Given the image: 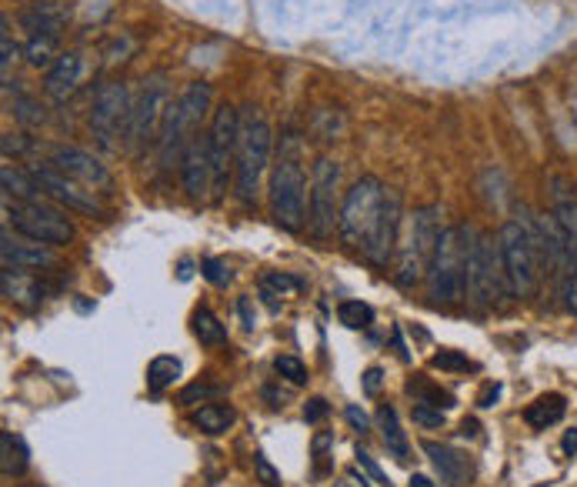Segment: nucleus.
<instances>
[{"label": "nucleus", "instance_id": "f257e3e1", "mask_svg": "<svg viewBox=\"0 0 577 487\" xmlns=\"http://www.w3.org/2000/svg\"><path fill=\"white\" fill-rule=\"evenodd\" d=\"M297 151H301L297 137L284 134L274 171H271V214H274L277 227H284V231H301L304 227L307 177L301 171V154Z\"/></svg>", "mask_w": 577, "mask_h": 487}, {"label": "nucleus", "instance_id": "f03ea898", "mask_svg": "<svg viewBox=\"0 0 577 487\" xmlns=\"http://www.w3.org/2000/svg\"><path fill=\"white\" fill-rule=\"evenodd\" d=\"M267 161H271V127L257 114V107H247L241 114V141H237V157H234L237 197H241V204L257 201Z\"/></svg>", "mask_w": 577, "mask_h": 487}, {"label": "nucleus", "instance_id": "7ed1b4c3", "mask_svg": "<svg viewBox=\"0 0 577 487\" xmlns=\"http://www.w3.org/2000/svg\"><path fill=\"white\" fill-rule=\"evenodd\" d=\"M427 281H431V297L437 304H457L467 294L464 227H441L431 267H427Z\"/></svg>", "mask_w": 577, "mask_h": 487}, {"label": "nucleus", "instance_id": "20e7f679", "mask_svg": "<svg viewBox=\"0 0 577 487\" xmlns=\"http://www.w3.org/2000/svg\"><path fill=\"white\" fill-rule=\"evenodd\" d=\"M464 241H467V297L477 307H494L507 291L501 247L487 234L474 231V227H464Z\"/></svg>", "mask_w": 577, "mask_h": 487}, {"label": "nucleus", "instance_id": "39448f33", "mask_svg": "<svg viewBox=\"0 0 577 487\" xmlns=\"http://www.w3.org/2000/svg\"><path fill=\"white\" fill-rule=\"evenodd\" d=\"M497 247H501L507 294L531 297L537 287V241L531 224L504 221L501 231H497Z\"/></svg>", "mask_w": 577, "mask_h": 487}, {"label": "nucleus", "instance_id": "423d86ee", "mask_svg": "<svg viewBox=\"0 0 577 487\" xmlns=\"http://www.w3.org/2000/svg\"><path fill=\"white\" fill-rule=\"evenodd\" d=\"M387 187L377 181V177H361L351 191H347L341 214H337V234L347 247H361L371 241L377 217H381Z\"/></svg>", "mask_w": 577, "mask_h": 487}, {"label": "nucleus", "instance_id": "0eeeda50", "mask_svg": "<svg viewBox=\"0 0 577 487\" xmlns=\"http://www.w3.org/2000/svg\"><path fill=\"white\" fill-rule=\"evenodd\" d=\"M207 107H211V87H207L204 81H194L181 94V101L171 104L164 111L161 137H157V147H161V164L164 167H171L174 157L181 154L187 134H194L197 127H201Z\"/></svg>", "mask_w": 577, "mask_h": 487}, {"label": "nucleus", "instance_id": "6e6552de", "mask_svg": "<svg viewBox=\"0 0 577 487\" xmlns=\"http://www.w3.org/2000/svg\"><path fill=\"white\" fill-rule=\"evenodd\" d=\"M437 237H441V221H437V207H417L407 221V234L397 257V284L414 287L431 267Z\"/></svg>", "mask_w": 577, "mask_h": 487}, {"label": "nucleus", "instance_id": "1a4fd4ad", "mask_svg": "<svg viewBox=\"0 0 577 487\" xmlns=\"http://www.w3.org/2000/svg\"><path fill=\"white\" fill-rule=\"evenodd\" d=\"M7 221H11L14 231L31 244L61 247V244L74 241V224L67 221L64 214H57L54 207H44L41 201L7 207Z\"/></svg>", "mask_w": 577, "mask_h": 487}, {"label": "nucleus", "instance_id": "9d476101", "mask_svg": "<svg viewBox=\"0 0 577 487\" xmlns=\"http://www.w3.org/2000/svg\"><path fill=\"white\" fill-rule=\"evenodd\" d=\"M237 141H241V111L231 104H221L214 111L211 134H207V154H211V187L214 194L227 191V167L237 157Z\"/></svg>", "mask_w": 577, "mask_h": 487}, {"label": "nucleus", "instance_id": "9b49d317", "mask_svg": "<svg viewBox=\"0 0 577 487\" xmlns=\"http://www.w3.org/2000/svg\"><path fill=\"white\" fill-rule=\"evenodd\" d=\"M131 97H127L124 84H104L94 97V111H91V131L101 141V147H114V137L121 134V127L127 131V121H131Z\"/></svg>", "mask_w": 577, "mask_h": 487}, {"label": "nucleus", "instance_id": "f8f14e48", "mask_svg": "<svg viewBox=\"0 0 577 487\" xmlns=\"http://www.w3.org/2000/svg\"><path fill=\"white\" fill-rule=\"evenodd\" d=\"M164 84L151 81L137 97V104L131 107V121H127V144L134 151H141L144 144H151L154 137H161V124H164Z\"/></svg>", "mask_w": 577, "mask_h": 487}, {"label": "nucleus", "instance_id": "ddd939ff", "mask_svg": "<svg viewBox=\"0 0 577 487\" xmlns=\"http://www.w3.org/2000/svg\"><path fill=\"white\" fill-rule=\"evenodd\" d=\"M337 181H341V167H337L331 157H321L314 164V181H311V234L314 237H327L334 227V191Z\"/></svg>", "mask_w": 577, "mask_h": 487}, {"label": "nucleus", "instance_id": "4468645a", "mask_svg": "<svg viewBox=\"0 0 577 487\" xmlns=\"http://www.w3.org/2000/svg\"><path fill=\"white\" fill-rule=\"evenodd\" d=\"M31 177H34L37 191L47 194L51 201L71 207V211H81V214H101V204L94 201V191H84V184L71 181V177L57 171L54 164L34 167Z\"/></svg>", "mask_w": 577, "mask_h": 487}, {"label": "nucleus", "instance_id": "2eb2a0df", "mask_svg": "<svg viewBox=\"0 0 577 487\" xmlns=\"http://www.w3.org/2000/svg\"><path fill=\"white\" fill-rule=\"evenodd\" d=\"M401 194L387 187L381 217H377V227L371 234V241L364 244V257L377 267H384L391 261V254L397 251V241H401Z\"/></svg>", "mask_w": 577, "mask_h": 487}, {"label": "nucleus", "instance_id": "dca6fc26", "mask_svg": "<svg viewBox=\"0 0 577 487\" xmlns=\"http://www.w3.org/2000/svg\"><path fill=\"white\" fill-rule=\"evenodd\" d=\"M51 164L84 187H111V174H107V167L101 161H94L91 154L77 151V147H61V151H54Z\"/></svg>", "mask_w": 577, "mask_h": 487}, {"label": "nucleus", "instance_id": "f3484780", "mask_svg": "<svg viewBox=\"0 0 577 487\" xmlns=\"http://www.w3.org/2000/svg\"><path fill=\"white\" fill-rule=\"evenodd\" d=\"M181 184L191 197H204L211 184V154H207V137L187 141L181 154Z\"/></svg>", "mask_w": 577, "mask_h": 487}, {"label": "nucleus", "instance_id": "a211bd4d", "mask_svg": "<svg viewBox=\"0 0 577 487\" xmlns=\"http://www.w3.org/2000/svg\"><path fill=\"white\" fill-rule=\"evenodd\" d=\"M81 74H84V57L77 51H67L54 61V67H47V77H44V91L47 97L54 101H67L77 84H81Z\"/></svg>", "mask_w": 577, "mask_h": 487}, {"label": "nucleus", "instance_id": "6ab92c4d", "mask_svg": "<svg viewBox=\"0 0 577 487\" xmlns=\"http://www.w3.org/2000/svg\"><path fill=\"white\" fill-rule=\"evenodd\" d=\"M0 257H4V267H21V271H31V267H51L54 254L44 251V244H21L11 241V234L4 231L0 237Z\"/></svg>", "mask_w": 577, "mask_h": 487}, {"label": "nucleus", "instance_id": "aec40b11", "mask_svg": "<svg viewBox=\"0 0 577 487\" xmlns=\"http://www.w3.org/2000/svg\"><path fill=\"white\" fill-rule=\"evenodd\" d=\"M0 284H4V297L7 301H17L24 307H37L44 297V287L37 277L24 274L21 267H4V274H0Z\"/></svg>", "mask_w": 577, "mask_h": 487}, {"label": "nucleus", "instance_id": "412c9836", "mask_svg": "<svg viewBox=\"0 0 577 487\" xmlns=\"http://www.w3.org/2000/svg\"><path fill=\"white\" fill-rule=\"evenodd\" d=\"M424 454L434 461V467L441 471L444 481L454 484V487H461L467 481V474H471V467H467V461H464L461 454H454L451 447H444V444H437V441H424Z\"/></svg>", "mask_w": 577, "mask_h": 487}, {"label": "nucleus", "instance_id": "4be33fe9", "mask_svg": "<svg viewBox=\"0 0 577 487\" xmlns=\"http://www.w3.org/2000/svg\"><path fill=\"white\" fill-rule=\"evenodd\" d=\"M64 11L61 7H54L51 0H37V4H31L27 11L21 14V27L31 34H57L64 24Z\"/></svg>", "mask_w": 577, "mask_h": 487}, {"label": "nucleus", "instance_id": "5701e85b", "mask_svg": "<svg viewBox=\"0 0 577 487\" xmlns=\"http://www.w3.org/2000/svg\"><path fill=\"white\" fill-rule=\"evenodd\" d=\"M564 414H567V401H564V394H541L534 404H527L524 421L531 424V427H537V431H547V427L561 421Z\"/></svg>", "mask_w": 577, "mask_h": 487}, {"label": "nucleus", "instance_id": "b1692460", "mask_svg": "<svg viewBox=\"0 0 577 487\" xmlns=\"http://www.w3.org/2000/svg\"><path fill=\"white\" fill-rule=\"evenodd\" d=\"M377 421H381V431H384V444L387 451H391L397 461H407V454H411V447H407V437L401 431V421H397V411L391 404H381V411H377Z\"/></svg>", "mask_w": 577, "mask_h": 487}, {"label": "nucleus", "instance_id": "393cba45", "mask_svg": "<svg viewBox=\"0 0 577 487\" xmlns=\"http://www.w3.org/2000/svg\"><path fill=\"white\" fill-rule=\"evenodd\" d=\"M234 421L237 414L227 404H204L201 411H194V427H201L204 434H224Z\"/></svg>", "mask_w": 577, "mask_h": 487}, {"label": "nucleus", "instance_id": "a878e982", "mask_svg": "<svg viewBox=\"0 0 577 487\" xmlns=\"http://www.w3.org/2000/svg\"><path fill=\"white\" fill-rule=\"evenodd\" d=\"M181 361L171 354H161V357H154L151 367H147V387H151L154 394H161L164 387H171L177 377H181Z\"/></svg>", "mask_w": 577, "mask_h": 487}, {"label": "nucleus", "instance_id": "bb28decb", "mask_svg": "<svg viewBox=\"0 0 577 487\" xmlns=\"http://www.w3.org/2000/svg\"><path fill=\"white\" fill-rule=\"evenodd\" d=\"M24 57L31 67H54L57 54V34H31L24 44Z\"/></svg>", "mask_w": 577, "mask_h": 487}, {"label": "nucleus", "instance_id": "cd10ccee", "mask_svg": "<svg viewBox=\"0 0 577 487\" xmlns=\"http://www.w3.org/2000/svg\"><path fill=\"white\" fill-rule=\"evenodd\" d=\"M0 471H4L7 477H17V474L27 471V451L11 431L0 434Z\"/></svg>", "mask_w": 577, "mask_h": 487}, {"label": "nucleus", "instance_id": "c85d7f7f", "mask_svg": "<svg viewBox=\"0 0 577 487\" xmlns=\"http://www.w3.org/2000/svg\"><path fill=\"white\" fill-rule=\"evenodd\" d=\"M191 324H194V337L201 344H207V347H217V344L227 341V327L217 321V317L207 311V307H197L194 317H191Z\"/></svg>", "mask_w": 577, "mask_h": 487}, {"label": "nucleus", "instance_id": "c756f323", "mask_svg": "<svg viewBox=\"0 0 577 487\" xmlns=\"http://www.w3.org/2000/svg\"><path fill=\"white\" fill-rule=\"evenodd\" d=\"M554 217H557V224H561V231H564V237H567L571 257L577 261V201H571V197H564V194H557Z\"/></svg>", "mask_w": 577, "mask_h": 487}, {"label": "nucleus", "instance_id": "7c9ffc66", "mask_svg": "<svg viewBox=\"0 0 577 487\" xmlns=\"http://www.w3.org/2000/svg\"><path fill=\"white\" fill-rule=\"evenodd\" d=\"M0 181H4V194L7 197H17L21 204H27V201H37V184H34V177H27V174H21V171H14L11 164L0 171Z\"/></svg>", "mask_w": 577, "mask_h": 487}, {"label": "nucleus", "instance_id": "2f4dec72", "mask_svg": "<svg viewBox=\"0 0 577 487\" xmlns=\"http://www.w3.org/2000/svg\"><path fill=\"white\" fill-rule=\"evenodd\" d=\"M297 287H301V281L291 277V274H267L261 281V294L267 297V304L277 307V304H281L277 297H291Z\"/></svg>", "mask_w": 577, "mask_h": 487}, {"label": "nucleus", "instance_id": "473e14b6", "mask_svg": "<svg viewBox=\"0 0 577 487\" xmlns=\"http://www.w3.org/2000/svg\"><path fill=\"white\" fill-rule=\"evenodd\" d=\"M337 317H341L344 327L361 331V327H371L374 311H371V304H364V301H344L341 307H337Z\"/></svg>", "mask_w": 577, "mask_h": 487}, {"label": "nucleus", "instance_id": "72a5a7b5", "mask_svg": "<svg viewBox=\"0 0 577 487\" xmlns=\"http://www.w3.org/2000/svg\"><path fill=\"white\" fill-rule=\"evenodd\" d=\"M407 391L417 394V404H434V407H451V394L447 391H437V387H431L427 381H411L407 384Z\"/></svg>", "mask_w": 577, "mask_h": 487}, {"label": "nucleus", "instance_id": "f704fd0d", "mask_svg": "<svg viewBox=\"0 0 577 487\" xmlns=\"http://www.w3.org/2000/svg\"><path fill=\"white\" fill-rule=\"evenodd\" d=\"M431 367H437V371L461 374V371H474V361H467L461 351H441V354L431 357Z\"/></svg>", "mask_w": 577, "mask_h": 487}, {"label": "nucleus", "instance_id": "c9c22d12", "mask_svg": "<svg viewBox=\"0 0 577 487\" xmlns=\"http://www.w3.org/2000/svg\"><path fill=\"white\" fill-rule=\"evenodd\" d=\"M274 371L281 374L284 381H291V384H304L307 381V367L297 361V357H291V354L274 357Z\"/></svg>", "mask_w": 577, "mask_h": 487}, {"label": "nucleus", "instance_id": "e433bc0d", "mask_svg": "<svg viewBox=\"0 0 577 487\" xmlns=\"http://www.w3.org/2000/svg\"><path fill=\"white\" fill-rule=\"evenodd\" d=\"M201 274L211 281L214 287H227L231 284V267H227V261H221V257H204L201 261Z\"/></svg>", "mask_w": 577, "mask_h": 487}, {"label": "nucleus", "instance_id": "4c0bfd02", "mask_svg": "<svg viewBox=\"0 0 577 487\" xmlns=\"http://www.w3.org/2000/svg\"><path fill=\"white\" fill-rule=\"evenodd\" d=\"M254 471H257V481L264 487H281V471H277L264 454H254Z\"/></svg>", "mask_w": 577, "mask_h": 487}, {"label": "nucleus", "instance_id": "58836bf2", "mask_svg": "<svg viewBox=\"0 0 577 487\" xmlns=\"http://www.w3.org/2000/svg\"><path fill=\"white\" fill-rule=\"evenodd\" d=\"M414 421L421 427H441L444 424V411L434 404H414Z\"/></svg>", "mask_w": 577, "mask_h": 487}, {"label": "nucleus", "instance_id": "ea45409f", "mask_svg": "<svg viewBox=\"0 0 577 487\" xmlns=\"http://www.w3.org/2000/svg\"><path fill=\"white\" fill-rule=\"evenodd\" d=\"M4 27V34H0V51H4V57H0V71H4V77L11 74V64H14V54H17V44L11 41V24H0Z\"/></svg>", "mask_w": 577, "mask_h": 487}, {"label": "nucleus", "instance_id": "a19ab883", "mask_svg": "<svg viewBox=\"0 0 577 487\" xmlns=\"http://www.w3.org/2000/svg\"><path fill=\"white\" fill-rule=\"evenodd\" d=\"M327 411H331V407H327V401H324V397H311V401L304 404V421H307V424H317V421H324V417H327Z\"/></svg>", "mask_w": 577, "mask_h": 487}, {"label": "nucleus", "instance_id": "79ce46f5", "mask_svg": "<svg viewBox=\"0 0 577 487\" xmlns=\"http://www.w3.org/2000/svg\"><path fill=\"white\" fill-rule=\"evenodd\" d=\"M214 394H217V387H211V384H194V387H187V391L181 394V404L207 401V397H214Z\"/></svg>", "mask_w": 577, "mask_h": 487}, {"label": "nucleus", "instance_id": "37998d69", "mask_svg": "<svg viewBox=\"0 0 577 487\" xmlns=\"http://www.w3.org/2000/svg\"><path fill=\"white\" fill-rule=\"evenodd\" d=\"M344 417H347V421L354 424V431H361V434H367V431H371V417H367V414H364V411H361V407H357V404H347Z\"/></svg>", "mask_w": 577, "mask_h": 487}, {"label": "nucleus", "instance_id": "c03bdc74", "mask_svg": "<svg viewBox=\"0 0 577 487\" xmlns=\"http://www.w3.org/2000/svg\"><path fill=\"white\" fill-rule=\"evenodd\" d=\"M334 444L331 434H317L314 437V457H317V474H324V457H327V447Z\"/></svg>", "mask_w": 577, "mask_h": 487}, {"label": "nucleus", "instance_id": "a18cd8bd", "mask_svg": "<svg viewBox=\"0 0 577 487\" xmlns=\"http://www.w3.org/2000/svg\"><path fill=\"white\" fill-rule=\"evenodd\" d=\"M237 314H241V321H244L247 331H254V327H257V314H254V307H251V301H247V297H241V301H237Z\"/></svg>", "mask_w": 577, "mask_h": 487}, {"label": "nucleus", "instance_id": "49530a36", "mask_svg": "<svg viewBox=\"0 0 577 487\" xmlns=\"http://www.w3.org/2000/svg\"><path fill=\"white\" fill-rule=\"evenodd\" d=\"M357 461H361V467H367V474H374V477H377V481H381V484H391V481H387V477H384V471H381V467H377V464L371 461V454L357 451Z\"/></svg>", "mask_w": 577, "mask_h": 487}, {"label": "nucleus", "instance_id": "de8ad7c7", "mask_svg": "<svg viewBox=\"0 0 577 487\" xmlns=\"http://www.w3.org/2000/svg\"><path fill=\"white\" fill-rule=\"evenodd\" d=\"M364 387H367V394L381 391V371H377V367H371V371L364 374Z\"/></svg>", "mask_w": 577, "mask_h": 487}, {"label": "nucleus", "instance_id": "09e8293b", "mask_svg": "<svg viewBox=\"0 0 577 487\" xmlns=\"http://www.w3.org/2000/svg\"><path fill=\"white\" fill-rule=\"evenodd\" d=\"M497 397H501V384L487 387V391L481 394V401H477V404H481V407H494V404H497Z\"/></svg>", "mask_w": 577, "mask_h": 487}, {"label": "nucleus", "instance_id": "8fccbe9b", "mask_svg": "<svg viewBox=\"0 0 577 487\" xmlns=\"http://www.w3.org/2000/svg\"><path fill=\"white\" fill-rule=\"evenodd\" d=\"M561 447H564V454H574V451H577V427L564 434V444H561Z\"/></svg>", "mask_w": 577, "mask_h": 487}, {"label": "nucleus", "instance_id": "3c124183", "mask_svg": "<svg viewBox=\"0 0 577 487\" xmlns=\"http://www.w3.org/2000/svg\"><path fill=\"white\" fill-rule=\"evenodd\" d=\"M411 487H437V484L431 481V477H424V474H414V477H411Z\"/></svg>", "mask_w": 577, "mask_h": 487}, {"label": "nucleus", "instance_id": "603ef678", "mask_svg": "<svg viewBox=\"0 0 577 487\" xmlns=\"http://www.w3.org/2000/svg\"><path fill=\"white\" fill-rule=\"evenodd\" d=\"M477 434V424L474 421H464V437H474Z\"/></svg>", "mask_w": 577, "mask_h": 487}, {"label": "nucleus", "instance_id": "864d4df0", "mask_svg": "<svg viewBox=\"0 0 577 487\" xmlns=\"http://www.w3.org/2000/svg\"><path fill=\"white\" fill-rule=\"evenodd\" d=\"M34 4H37V0H34Z\"/></svg>", "mask_w": 577, "mask_h": 487}]
</instances>
